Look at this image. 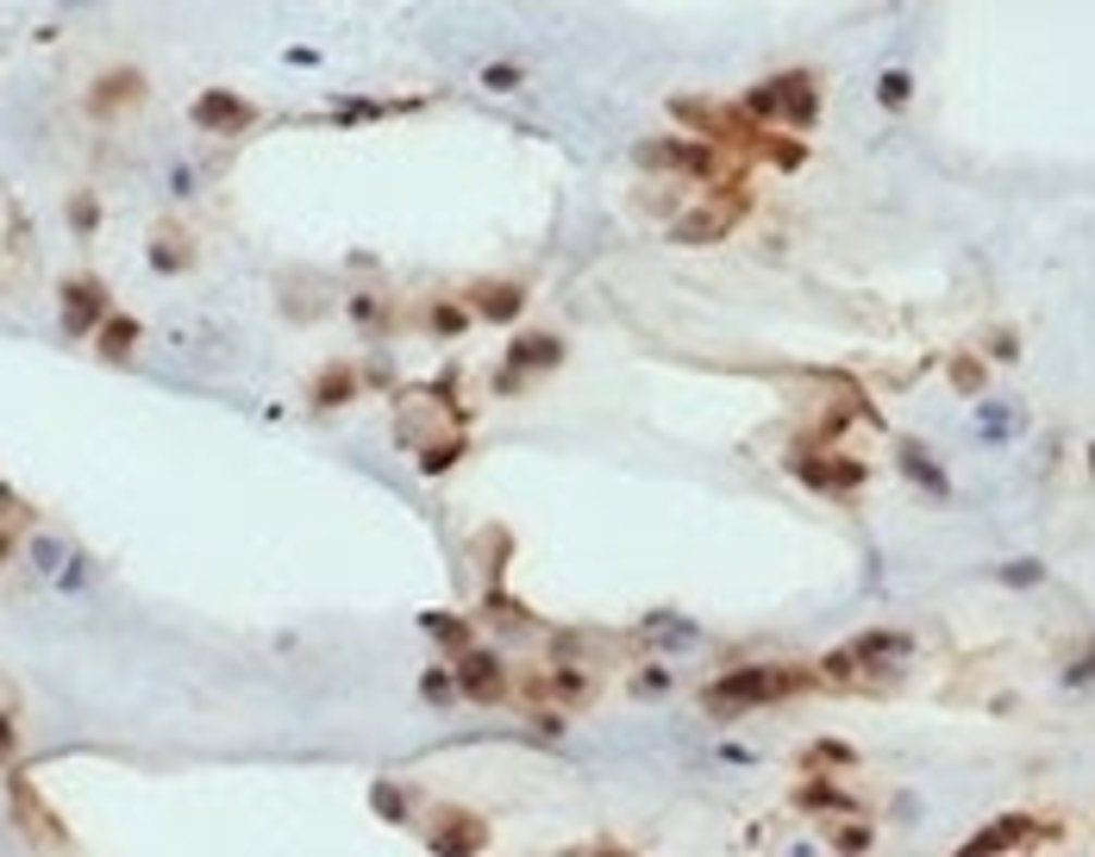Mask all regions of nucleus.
Masks as SVG:
<instances>
[{"label":"nucleus","instance_id":"1","mask_svg":"<svg viewBox=\"0 0 1095 857\" xmlns=\"http://www.w3.org/2000/svg\"><path fill=\"white\" fill-rule=\"evenodd\" d=\"M901 657H908L901 632H864V638H851V645H839V651L826 657V676L851 682V688H889Z\"/></svg>","mask_w":1095,"mask_h":857},{"label":"nucleus","instance_id":"2","mask_svg":"<svg viewBox=\"0 0 1095 857\" xmlns=\"http://www.w3.org/2000/svg\"><path fill=\"white\" fill-rule=\"evenodd\" d=\"M808 682H814L808 670H733V676H721L701 695V707L721 713V720H733V713H746V707H771V701H783V695H796Z\"/></svg>","mask_w":1095,"mask_h":857},{"label":"nucleus","instance_id":"3","mask_svg":"<svg viewBox=\"0 0 1095 857\" xmlns=\"http://www.w3.org/2000/svg\"><path fill=\"white\" fill-rule=\"evenodd\" d=\"M814 113H821L814 76H776V82H764V88L746 95V120H789V126H808Z\"/></svg>","mask_w":1095,"mask_h":857},{"label":"nucleus","instance_id":"4","mask_svg":"<svg viewBox=\"0 0 1095 857\" xmlns=\"http://www.w3.org/2000/svg\"><path fill=\"white\" fill-rule=\"evenodd\" d=\"M746 213H751V201L739 195V188H726V195H714V201L689 207V213L670 226V238H676V245H721V238L739 226Z\"/></svg>","mask_w":1095,"mask_h":857},{"label":"nucleus","instance_id":"5","mask_svg":"<svg viewBox=\"0 0 1095 857\" xmlns=\"http://www.w3.org/2000/svg\"><path fill=\"white\" fill-rule=\"evenodd\" d=\"M639 163H651V170H682V176H721L726 163H721V151L714 145H639Z\"/></svg>","mask_w":1095,"mask_h":857},{"label":"nucleus","instance_id":"6","mask_svg":"<svg viewBox=\"0 0 1095 857\" xmlns=\"http://www.w3.org/2000/svg\"><path fill=\"white\" fill-rule=\"evenodd\" d=\"M451 682H457L470 701H495L507 676H501V657H495V651H476V645H464V651H457V670H451Z\"/></svg>","mask_w":1095,"mask_h":857},{"label":"nucleus","instance_id":"7","mask_svg":"<svg viewBox=\"0 0 1095 857\" xmlns=\"http://www.w3.org/2000/svg\"><path fill=\"white\" fill-rule=\"evenodd\" d=\"M789 470H796L801 482H814V488H826V495H846V488H858V482H864V463H851V457H839V463H826V457H808V451H796V457H789Z\"/></svg>","mask_w":1095,"mask_h":857},{"label":"nucleus","instance_id":"8","mask_svg":"<svg viewBox=\"0 0 1095 857\" xmlns=\"http://www.w3.org/2000/svg\"><path fill=\"white\" fill-rule=\"evenodd\" d=\"M1039 839H1051L1046 820H996V827H983L964 845L971 857H989V852H1014V845H1039Z\"/></svg>","mask_w":1095,"mask_h":857},{"label":"nucleus","instance_id":"9","mask_svg":"<svg viewBox=\"0 0 1095 857\" xmlns=\"http://www.w3.org/2000/svg\"><path fill=\"white\" fill-rule=\"evenodd\" d=\"M257 113H250V101H238V95H225V88H213V95H200L195 101V126L200 132H245Z\"/></svg>","mask_w":1095,"mask_h":857},{"label":"nucleus","instance_id":"10","mask_svg":"<svg viewBox=\"0 0 1095 857\" xmlns=\"http://www.w3.org/2000/svg\"><path fill=\"white\" fill-rule=\"evenodd\" d=\"M100 320H107V288H100V282H70V288H63V326L88 332V326H100Z\"/></svg>","mask_w":1095,"mask_h":857},{"label":"nucleus","instance_id":"11","mask_svg":"<svg viewBox=\"0 0 1095 857\" xmlns=\"http://www.w3.org/2000/svg\"><path fill=\"white\" fill-rule=\"evenodd\" d=\"M13 807H20V820H25V832H32V839H57V845H70V839H63V827L38 813V795H32V782H25V777H13Z\"/></svg>","mask_w":1095,"mask_h":857},{"label":"nucleus","instance_id":"12","mask_svg":"<svg viewBox=\"0 0 1095 857\" xmlns=\"http://www.w3.org/2000/svg\"><path fill=\"white\" fill-rule=\"evenodd\" d=\"M520 301H526V295L514 288V282H501V288H495V282H482V288H476V313H482V320H514Z\"/></svg>","mask_w":1095,"mask_h":857},{"label":"nucleus","instance_id":"13","mask_svg":"<svg viewBox=\"0 0 1095 857\" xmlns=\"http://www.w3.org/2000/svg\"><path fill=\"white\" fill-rule=\"evenodd\" d=\"M432 852H482V827L457 813V820H445V827L432 832Z\"/></svg>","mask_w":1095,"mask_h":857},{"label":"nucleus","instance_id":"14","mask_svg":"<svg viewBox=\"0 0 1095 857\" xmlns=\"http://www.w3.org/2000/svg\"><path fill=\"white\" fill-rule=\"evenodd\" d=\"M95 338H100V351H107V357H125L132 345H138V320L113 313V320H100V326H95Z\"/></svg>","mask_w":1095,"mask_h":857},{"label":"nucleus","instance_id":"15","mask_svg":"<svg viewBox=\"0 0 1095 857\" xmlns=\"http://www.w3.org/2000/svg\"><path fill=\"white\" fill-rule=\"evenodd\" d=\"M557 357H564L557 338H520V345H514V370H545V363H557Z\"/></svg>","mask_w":1095,"mask_h":857},{"label":"nucleus","instance_id":"16","mask_svg":"<svg viewBox=\"0 0 1095 857\" xmlns=\"http://www.w3.org/2000/svg\"><path fill=\"white\" fill-rule=\"evenodd\" d=\"M132 95H138V76H132V70H120V76H107V82L95 88V107L120 113V107H132Z\"/></svg>","mask_w":1095,"mask_h":857},{"label":"nucleus","instance_id":"17","mask_svg":"<svg viewBox=\"0 0 1095 857\" xmlns=\"http://www.w3.org/2000/svg\"><path fill=\"white\" fill-rule=\"evenodd\" d=\"M345 395H357V376H350L345 363H332V370L320 376V388H313V401H320V407H339Z\"/></svg>","mask_w":1095,"mask_h":857},{"label":"nucleus","instance_id":"18","mask_svg":"<svg viewBox=\"0 0 1095 857\" xmlns=\"http://www.w3.org/2000/svg\"><path fill=\"white\" fill-rule=\"evenodd\" d=\"M901 463H908V476H914V482H926L933 495H946V476H939V470L921 457V445H901Z\"/></svg>","mask_w":1095,"mask_h":857},{"label":"nucleus","instance_id":"19","mask_svg":"<svg viewBox=\"0 0 1095 857\" xmlns=\"http://www.w3.org/2000/svg\"><path fill=\"white\" fill-rule=\"evenodd\" d=\"M426 632H432V638H445V645H457V651L470 645V626H464V620H445V613H426Z\"/></svg>","mask_w":1095,"mask_h":857},{"label":"nucleus","instance_id":"20","mask_svg":"<svg viewBox=\"0 0 1095 857\" xmlns=\"http://www.w3.org/2000/svg\"><path fill=\"white\" fill-rule=\"evenodd\" d=\"M801 807H851V802L833 788V782H808V788H801Z\"/></svg>","mask_w":1095,"mask_h":857},{"label":"nucleus","instance_id":"21","mask_svg":"<svg viewBox=\"0 0 1095 857\" xmlns=\"http://www.w3.org/2000/svg\"><path fill=\"white\" fill-rule=\"evenodd\" d=\"M376 807H382V820H407V802H401V795L389 788V782L376 788Z\"/></svg>","mask_w":1095,"mask_h":857},{"label":"nucleus","instance_id":"22","mask_svg":"<svg viewBox=\"0 0 1095 857\" xmlns=\"http://www.w3.org/2000/svg\"><path fill=\"white\" fill-rule=\"evenodd\" d=\"M833 845H839V852H864V845H871V827H839Z\"/></svg>","mask_w":1095,"mask_h":857},{"label":"nucleus","instance_id":"23","mask_svg":"<svg viewBox=\"0 0 1095 857\" xmlns=\"http://www.w3.org/2000/svg\"><path fill=\"white\" fill-rule=\"evenodd\" d=\"M908 101V76H883V107H901Z\"/></svg>","mask_w":1095,"mask_h":857},{"label":"nucleus","instance_id":"24","mask_svg":"<svg viewBox=\"0 0 1095 857\" xmlns=\"http://www.w3.org/2000/svg\"><path fill=\"white\" fill-rule=\"evenodd\" d=\"M445 463H457V445H432V451H426V470H432V476H439Z\"/></svg>","mask_w":1095,"mask_h":857},{"label":"nucleus","instance_id":"25","mask_svg":"<svg viewBox=\"0 0 1095 857\" xmlns=\"http://www.w3.org/2000/svg\"><path fill=\"white\" fill-rule=\"evenodd\" d=\"M57 563H63V545H57V538H45V545H38V570H57Z\"/></svg>","mask_w":1095,"mask_h":857},{"label":"nucleus","instance_id":"26","mask_svg":"<svg viewBox=\"0 0 1095 857\" xmlns=\"http://www.w3.org/2000/svg\"><path fill=\"white\" fill-rule=\"evenodd\" d=\"M821 763H851V752H846V745H833V738H826V745H821Z\"/></svg>","mask_w":1095,"mask_h":857},{"label":"nucleus","instance_id":"27","mask_svg":"<svg viewBox=\"0 0 1095 857\" xmlns=\"http://www.w3.org/2000/svg\"><path fill=\"white\" fill-rule=\"evenodd\" d=\"M7 757H13V726L0 720V763H7Z\"/></svg>","mask_w":1095,"mask_h":857},{"label":"nucleus","instance_id":"28","mask_svg":"<svg viewBox=\"0 0 1095 857\" xmlns=\"http://www.w3.org/2000/svg\"><path fill=\"white\" fill-rule=\"evenodd\" d=\"M0 557H7V532H0Z\"/></svg>","mask_w":1095,"mask_h":857}]
</instances>
